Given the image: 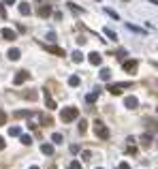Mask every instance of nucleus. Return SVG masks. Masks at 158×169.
Returning <instances> with one entry per match:
<instances>
[{
    "label": "nucleus",
    "instance_id": "obj_6",
    "mask_svg": "<svg viewBox=\"0 0 158 169\" xmlns=\"http://www.w3.org/2000/svg\"><path fill=\"white\" fill-rule=\"evenodd\" d=\"M0 34H2L6 41H15V39H17V34H15L11 28H2V32H0Z\"/></svg>",
    "mask_w": 158,
    "mask_h": 169
},
{
    "label": "nucleus",
    "instance_id": "obj_33",
    "mask_svg": "<svg viewBox=\"0 0 158 169\" xmlns=\"http://www.w3.org/2000/svg\"><path fill=\"white\" fill-rule=\"evenodd\" d=\"M30 169H39V167H37V165H34V167H30Z\"/></svg>",
    "mask_w": 158,
    "mask_h": 169
},
{
    "label": "nucleus",
    "instance_id": "obj_2",
    "mask_svg": "<svg viewBox=\"0 0 158 169\" xmlns=\"http://www.w3.org/2000/svg\"><path fill=\"white\" fill-rule=\"evenodd\" d=\"M94 133H96V137H101V139H109V128L105 127L101 120L94 122Z\"/></svg>",
    "mask_w": 158,
    "mask_h": 169
},
{
    "label": "nucleus",
    "instance_id": "obj_32",
    "mask_svg": "<svg viewBox=\"0 0 158 169\" xmlns=\"http://www.w3.org/2000/svg\"><path fill=\"white\" fill-rule=\"evenodd\" d=\"M4 2H6V4H15V0H4Z\"/></svg>",
    "mask_w": 158,
    "mask_h": 169
},
{
    "label": "nucleus",
    "instance_id": "obj_10",
    "mask_svg": "<svg viewBox=\"0 0 158 169\" xmlns=\"http://www.w3.org/2000/svg\"><path fill=\"white\" fill-rule=\"evenodd\" d=\"M41 152L47 154V156H51V154H53V146H51V143H43V146H41Z\"/></svg>",
    "mask_w": 158,
    "mask_h": 169
},
{
    "label": "nucleus",
    "instance_id": "obj_8",
    "mask_svg": "<svg viewBox=\"0 0 158 169\" xmlns=\"http://www.w3.org/2000/svg\"><path fill=\"white\" fill-rule=\"evenodd\" d=\"M43 94H45V105H47V109H56V101L51 99V94H49V90H45Z\"/></svg>",
    "mask_w": 158,
    "mask_h": 169
},
{
    "label": "nucleus",
    "instance_id": "obj_5",
    "mask_svg": "<svg viewBox=\"0 0 158 169\" xmlns=\"http://www.w3.org/2000/svg\"><path fill=\"white\" fill-rule=\"evenodd\" d=\"M128 86L130 84H111L109 86V92H111V94H120V92H122L124 88H128Z\"/></svg>",
    "mask_w": 158,
    "mask_h": 169
},
{
    "label": "nucleus",
    "instance_id": "obj_24",
    "mask_svg": "<svg viewBox=\"0 0 158 169\" xmlns=\"http://www.w3.org/2000/svg\"><path fill=\"white\" fill-rule=\"evenodd\" d=\"M85 128H88V122L81 120V122H79V133H85Z\"/></svg>",
    "mask_w": 158,
    "mask_h": 169
},
{
    "label": "nucleus",
    "instance_id": "obj_15",
    "mask_svg": "<svg viewBox=\"0 0 158 169\" xmlns=\"http://www.w3.org/2000/svg\"><path fill=\"white\" fill-rule=\"evenodd\" d=\"M9 58L11 60H19V49H9Z\"/></svg>",
    "mask_w": 158,
    "mask_h": 169
},
{
    "label": "nucleus",
    "instance_id": "obj_16",
    "mask_svg": "<svg viewBox=\"0 0 158 169\" xmlns=\"http://www.w3.org/2000/svg\"><path fill=\"white\" fill-rule=\"evenodd\" d=\"M47 51H51V54H58V56H64V51H62L60 47H47Z\"/></svg>",
    "mask_w": 158,
    "mask_h": 169
},
{
    "label": "nucleus",
    "instance_id": "obj_18",
    "mask_svg": "<svg viewBox=\"0 0 158 169\" xmlns=\"http://www.w3.org/2000/svg\"><path fill=\"white\" fill-rule=\"evenodd\" d=\"M26 116H32L30 111H26V109H22V111H15V118H26Z\"/></svg>",
    "mask_w": 158,
    "mask_h": 169
},
{
    "label": "nucleus",
    "instance_id": "obj_3",
    "mask_svg": "<svg viewBox=\"0 0 158 169\" xmlns=\"http://www.w3.org/2000/svg\"><path fill=\"white\" fill-rule=\"evenodd\" d=\"M28 77H30V73H26V71H19V73L15 75V79H13V84H15V86H19V84H24V82L28 79Z\"/></svg>",
    "mask_w": 158,
    "mask_h": 169
},
{
    "label": "nucleus",
    "instance_id": "obj_23",
    "mask_svg": "<svg viewBox=\"0 0 158 169\" xmlns=\"http://www.w3.org/2000/svg\"><path fill=\"white\" fill-rule=\"evenodd\" d=\"M69 84H71V86H79V77H77V75L69 77Z\"/></svg>",
    "mask_w": 158,
    "mask_h": 169
},
{
    "label": "nucleus",
    "instance_id": "obj_1",
    "mask_svg": "<svg viewBox=\"0 0 158 169\" xmlns=\"http://www.w3.org/2000/svg\"><path fill=\"white\" fill-rule=\"evenodd\" d=\"M77 116H79L77 107H64V109L60 111V120H62V122H73Z\"/></svg>",
    "mask_w": 158,
    "mask_h": 169
},
{
    "label": "nucleus",
    "instance_id": "obj_11",
    "mask_svg": "<svg viewBox=\"0 0 158 169\" xmlns=\"http://www.w3.org/2000/svg\"><path fill=\"white\" fill-rule=\"evenodd\" d=\"M49 13H51V6H49V4H43V6L39 9V15H41V17H47Z\"/></svg>",
    "mask_w": 158,
    "mask_h": 169
},
{
    "label": "nucleus",
    "instance_id": "obj_28",
    "mask_svg": "<svg viewBox=\"0 0 158 169\" xmlns=\"http://www.w3.org/2000/svg\"><path fill=\"white\" fill-rule=\"evenodd\" d=\"M4 122H6V114H4V111H2V109H0V127H2V124H4Z\"/></svg>",
    "mask_w": 158,
    "mask_h": 169
},
{
    "label": "nucleus",
    "instance_id": "obj_13",
    "mask_svg": "<svg viewBox=\"0 0 158 169\" xmlns=\"http://www.w3.org/2000/svg\"><path fill=\"white\" fill-rule=\"evenodd\" d=\"M96 99H98V90H94V92H90V94L85 96V101H88V103H94Z\"/></svg>",
    "mask_w": 158,
    "mask_h": 169
},
{
    "label": "nucleus",
    "instance_id": "obj_21",
    "mask_svg": "<svg viewBox=\"0 0 158 169\" xmlns=\"http://www.w3.org/2000/svg\"><path fill=\"white\" fill-rule=\"evenodd\" d=\"M81 60H83L81 51H73V62H81Z\"/></svg>",
    "mask_w": 158,
    "mask_h": 169
},
{
    "label": "nucleus",
    "instance_id": "obj_12",
    "mask_svg": "<svg viewBox=\"0 0 158 169\" xmlns=\"http://www.w3.org/2000/svg\"><path fill=\"white\" fill-rule=\"evenodd\" d=\"M19 13H22V15H28V13H30V4H28V2H22V4H19Z\"/></svg>",
    "mask_w": 158,
    "mask_h": 169
},
{
    "label": "nucleus",
    "instance_id": "obj_27",
    "mask_svg": "<svg viewBox=\"0 0 158 169\" xmlns=\"http://www.w3.org/2000/svg\"><path fill=\"white\" fill-rule=\"evenodd\" d=\"M24 96H26V99H30V101H34V99H37V92H26Z\"/></svg>",
    "mask_w": 158,
    "mask_h": 169
},
{
    "label": "nucleus",
    "instance_id": "obj_29",
    "mask_svg": "<svg viewBox=\"0 0 158 169\" xmlns=\"http://www.w3.org/2000/svg\"><path fill=\"white\" fill-rule=\"evenodd\" d=\"M81 156H83V161H90V159H92V154H90V152H88V150H85V152H83V154H81Z\"/></svg>",
    "mask_w": 158,
    "mask_h": 169
},
{
    "label": "nucleus",
    "instance_id": "obj_9",
    "mask_svg": "<svg viewBox=\"0 0 158 169\" xmlns=\"http://www.w3.org/2000/svg\"><path fill=\"white\" fill-rule=\"evenodd\" d=\"M90 62L98 66V64L103 62V58H101V54H96V51H92V54H90Z\"/></svg>",
    "mask_w": 158,
    "mask_h": 169
},
{
    "label": "nucleus",
    "instance_id": "obj_31",
    "mask_svg": "<svg viewBox=\"0 0 158 169\" xmlns=\"http://www.w3.org/2000/svg\"><path fill=\"white\" fill-rule=\"evenodd\" d=\"M2 148H4V139L0 137V150H2Z\"/></svg>",
    "mask_w": 158,
    "mask_h": 169
},
{
    "label": "nucleus",
    "instance_id": "obj_17",
    "mask_svg": "<svg viewBox=\"0 0 158 169\" xmlns=\"http://www.w3.org/2000/svg\"><path fill=\"white\" fill-rule=\"evenodd\" d=\"M109 77H111V71L109 69H103L101 71V79H109Z\"/></svg>",
    "mask_w": 158,
    "mask_h": 169
},
{
    "label": "nucleus",
    "instance_id": "obj_7",
    "mask_svg": "<svg viewBox=\"0 0 158 169\" xmlns=\"http://www.w3.org/2000/svg\"><path fill=\"white\" fill-rule=\"evenodd\" d=\"M137 64H139L137 60H128V62H124L122 66H124V71H128V73H135V71H137Z\"/></svg>",
    "mask_w": 158,
    "mask_h": 169
},
{
    "label": "nucleus",
    "instance_id": "obj_4",
    "mask_svg": "<svg viewBox=\"0 0 158 169\" xmlns=\"http://www.w3.org/2000/svg\"><path fill=\"white\" fill-rule=\"evenodd\" d=\"M137 105H139L137 96H126V99H124V107H128V109H135Z\"/></svg>",
    "mask_w": 158,
    "mask_h": 169
},
{
    "label": "nucleus",
    "instance_id": "obj_22",
    "mask_svg": "<svg viewBox=\"0 0 158 169\" xmlns=\"http://www.w3.org/2000/svg\"><path fill=\"white\" fill-rule=\"evenodd\" d=\"M141 141H143V146H150V141H152V135H143V137H141Z\"/></svg>",
    "mask_w": 158,
    "mask_h": 169
},
{
    "label": "nucleus",
    "instance_id": "obj_30",
    "mask_svg": "<svg viewBox=\"0 0 158 169\" xmlns=\"http://www.w3.org/2000/svg\"><path fill=\"white\" fill-rule=\"evenodd\" d=\"M120 169H130V165H128V163H122V165H120Z\"/></svg>",
    "mask_w": 158,
    "mask_h": 169
},
{
    "label": "nucleus",
    "instance_id": "obj_19",
    "mask_svg": "<svg viewBox=\"0 0 158 169\" xmlns=\"http://www.w3.org/2000/svg\"><path fill=\"white\" fill-rule=\"evenodd\" d=\"M51 141H53V143H62V135H60V133H53V135H51Z\"/></svg>",
    "mask_w": 158,
    "mask_h": 169
},
{
    "label": "nucleus",
    "instance_id": "obj_26",
    "mask_svg": "<svg viewBox=\"0 0 158 169\" xmlns=\"http://www.w3.org/2000/svg\"><path fill=\"white\" fill-rule=\"evenodd\" d=\"M105 34H107L111 41H116V32H113V30H105Z\"/></svg>",
    "mask_w": 158,
    "mask_h": 169
},
{
    "label": "nucleus",
    "instance_id": "obj_25",
    "mask_svg": "<svg viewBox=\"0 0 158 169\" xmlns=\"http://www.w3.org/2000/svg\"><path fill=\"white\" fill-rule=\"evenodd\" d=\"M69 169H81V163H79V161H73V163L69 165Z\"/></svg>",
    "mask_w": 158,
    "mask_h": 169
},
{
    "label": "nucleus",
    "instance_id": "obj_20",
    "mask_svg": "<svg viewBox=\"0 0 158 169\" xmlns=\"http://www.w3.org/2000/svg\"><path fill=\"white\" fill-rule=\"evenodd\" d=\"M22 143H24V146H30V143H32V137H30V135H22Z\"/></svg>",
    "mask_w": 158,
    "mask_h": 169
},
{
    "label": "nucleus",
    "instance_id": "obj_14",
    "mask_svg": "<svg viewBox=\"0 0 158 169\" xmlns=\"http://www.w3.org/2000/svg\"><path fill=\"white\" fill-rule=\"evenodd\" d=\"M9 135H11V137H17V135H22V128L19 127H11L9 128Z\"/></svg>",
    "mask_w": 158,
    "mask_h": 169
},
{
    "label": "nucleus",
    "instance_id": "obj_34",
    "mask_svg": "<svg viewBox=\"0 0 158 169\" xmlns=\"http://www.w3.org/2000/svg\"><path fill=\"white\" fill-rule=\"evenodd\" d=\"M98 169H101V167H98Z\"/></svg>",
    "mask_w": 158,
    "mask_h": 169
}]
</instances>
